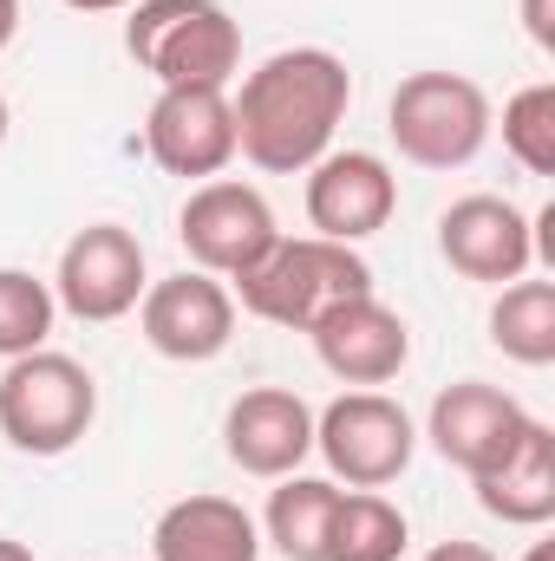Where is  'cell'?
Returning <instances> with one entry per match:
<instances>
[{
    "label": "cell",
    "mask_w": 555,
    "mask_h": 561,
    "mask_svg": "<svg viewBox=\"0 0 555 561\" xmlns=\"http://www.w3.org/2000/svg\"><path fill=\"white\" fill-rule=\"evenodd\" d=\"M503 150L530 170V176H555V85L536 79L503 105Z\"/></svg>",
    "instance_id": "7402d4cb"
},
{
    "label": "cell",
    "mask_w": 555,
    "mask_h": 561,
    "mask_svg": "<svg viewBox=\"0 0 555 561\" xmlns=\"http://www.w3.org/2000/svg\"><path fill=\"white\" fill-rule=\"evenodd\" d=\"M7 125H13V118H7V99H0V144H7Z\"/></svg>",
    "instance_id": "f1b7e54d"
},
{
    "label": "cell",
    "mask_w": 555,
    "mask_h": 561,
    "mask_svg": "<svg viewBox=\"0 0 555 561\" xmlns=\"http://www.w3.org/2000/svg\"><path fill=\"white\" fill-rule=\"evenodd\" d=\"M333 503H340V483L333 477H281L275 496H269V542L281 561H327V529H333Z\"/></svg>",
    "instance_id": "ac0fdd59"
},
{
    "label": "cell",
    "mask_w": 555,
    "mask_h": 561,
    "mask_svg": "<svg viewBox=\"0 0 555 561\" xmlns=\"http://www.w3.org/2000/svg\"><path fill=\"white\" fill-rule=\"evenodd\" d=\"M13 33H20V0H0V53L13 46Z\"/></svg>",
    "instance_id": "d4e9b609"
},
{
    "label": "cell",
    "mask_w": 555,
    "mask_h": 561,
    "mask_svg": "<svg viewBox=\"0 0 555 561\" xmlns=\"http://www.w3.org/2000/svg\"><path fill=\"white\" fill-rule=\"evenodd\" d=\"M490 99L464 72H412L386 105V131L418 170H464L490 144Z\"/></svg>",
    "instance_id": "5b68a950"
},
{
    "label": "cell",
    "mask_w": 555,
    "mask_h": 561,
    "mask_svg": "<svg viewBox=\"0 0 555 561\" xmlns=\"http://www.w3.org/2000/svg\"><path fill=\"white\" fill-rule=\"evenodd\" d=\"M144 150L170 176H223L236 163V112L223 85H163L150 118H144Z\"/></svg>",
    "instance_id": "9c48e42d"
},
{
    "label": "cell",
    "mask_w": 555,
    "mask_h": 561,
    "mask_svg": "<svg viewBox=\"0 0 555 561\" xmlns=\"http://www.w3.org/2000/svg\"><path fill=\"white\" fill-rule=\"evenodd\" d=\"M477 503L510 523V529H543L555 516V431L543 419L523 424V437L510 444V457H497L490 470L471 477Z\"/></svg>",
    "instance_id": "2e32d148"
},
{
    "label": "cell",
    "mask_w": 555,
    "mask_h": 561,
    "mask_svg": "<svg viewBox=\"0 0 555 561\" xmlns=\"http://www.w3.org/2000/svg\"><path fill=\"white\" fill-rule=\"evenodd\" d=\"M99 419V386L66 353H20L0 373V431L26 457H66Z\"/></svg>",
    "instance_id": "277c9868"
},
{
    "label": "cell",
    "mask_w": 555,
    "mask_h": 561,
    "mask_svg": "<svg viewBox=\"0 0 555 561\" xmlns=\"http://www.w3.org/2000/svg\"><path fill=\"white\" fill-rule=\"evenodd\" d=\"M144 242L118 222H92L66 242L59 255V275H53V300L86 320V327H105V320H125L144 300Z\"/></svg>",
    "instance_id": "ba28073f"
},
{
    "label": "cell",
    "mask_w": 555,
    "mask_h": 561,
    "mask_svg": "<svg viewBox=\"0 0 555 561\" xmlns=\"http://www.w3.org/2000/svg\"><path fill=\"white\" fill-rule=\"evenodd\" d=\"M307 340H314V353H320V366L340 379V386H386V379H399L406 373V359H412V333H406V320L380 300V294H360V300H340L327 320H314L307 327Z\"/></svg>",
    "instance_id": "4fadbf2b"
},
{
    "label": "cell",
    "mask_w": 555,
    "mask_h": 561,
    "mask_svg": "<svg viewBox=\"0 0 555 561\" xmlns=\"http://www.w3.org/2000/svg\"><path fill=\"white\" fill-rule=\"evenodd\" d=\"M72 13H118V7H132V0H66Z\"/></svg>",
    "instance_id": "484cf974"
},
{
    "label": "cell",
    "mask_w": 555,
    "mask_h": 561,
    "mask_svg": "<svg viewBox=\"0 0 555 561\" xmlns=\"http://www.w3.org/2000/svg\"><path fill=\"white\" fill-rule=\"evenodd\" d=\"M523 561H550V542H536V549H530Z\"/></svg>",
    "instance_id": "83f0119b"
},
{
    "label": "cell",
    "mask_w": 555,
    "mask_h": 561,
    "mask_svg": "<svg viewBox=\"0 0 555 561\" xmlns=\"http://www.w3.org/2000/svg\"><path fill=\"white\" fill-rule=\"evenodd\" d=\"M490 340L517 366H555V280H510L490 307Z\"/></svg>",
    "instance_id": "ffe728a7"
},
{
    "label": "cell",
    "mask_w": 555,
    "mask_h": 561,
    "mask_svg": "<svg viewBox=\"0 0 555 561\" xmlns=\"http://www.w3.org/2000/svg\"><path fill=\"white\" fill-rule=\"evenodd\" d=\"M138 327L150 353H163L177 366H203V359L229 353V340H236V294L203 268H183V275L144 287Z\"/></svg>",
    "instance_id": "30bf717a"
},
{
    "label": "cell",
    "mask_w": 555,
    "mask_h": 561,
    "mask_svg": "<svg viewBox=\"0 0 555 561\" xmlns=\"http://www.w3.org/2000/svg\"><path fill=\"white\" fill-rule=\"evenodd\" d=\"M157 561H262V529L229 496H183L150 529Z\"/></svg>",
    "instance_id": "e0dca14e"
},
{
    "label": "cell",
    "mask_w": 555,
    "mask_h": 561,
    "mask_svg": "<svg viewBox=\"0 0 555 561\" xmlns=\"http://www.w3.org/2000/svg\"><path fill=\"white\" fill-rule=\"evenodd\" d=\"M0 561H33V549H26V542H13V536H0Z\"/></svg>",
    "instance_id": "4316f807"
},
{
    "label": "cell",
    "mask_w": 555,
    "mask_h": 561,
    "mask_svg": "<svg viewBox=\"0 0 555 561\" xmlns=\"http://www.w3.org/2000/svg\"><path fill=\"white\" fill-rule=\"evenodd\" d=\"M438 255L457 268L464 280L484 287H510L530 275L536 242H530V216L510 196H457L438 216Z\"/></svg>",
    "instance_id": "7c38bea8"
},
{
    "label": "cell",
    "mask_w": 555,
    "mask_h": 561,
    "mask_svg": "<svg viewBox=\"0 0 555 561\" xmlns=\"http://www.w3.org/2000/svg\"><path fill=\"white\" fill-rule=\"evenodd\" d=\"M314 450L327 457V470L347 490H386L406 477L418 450V424L399 399L386 392H340L320 419H314Z\"/></svg>",
    "instance_id": "8992f818"
},
{
    "label": "cell",
    "mask_w": 555,
    "mask_h": 561,
    "mask_svg": "<svg viewBox=\"0 0 555 561\" xmlns=\"http://www.w3.org/2000/svg\"><path fill=\"white\" fill-rule=\"evenodd\" d=\"M353 105V72L327 46H287L262 59L242 92L229 99L236 112V157H249L262 176H307Z\"/></svg>",
    "instance_id": "6da1fadb"
},
{
    "label": "cell",
    "mask_w": 555,
    "mask_h": 561,
    "mask_svg": "<svg viewBox=\"0 0 555 561\" xmlns=\"http://www.w3.org/2000/svg\"><path fill=\"white\" fill-rule=\"evenodd\" d=\"M53 280L26 275V268H0V359H20V353H39L46 333H53Z\"/></svg>",
    "instance_id": "44dd1931"
},
{
    "label": "cell",
    "mask_w": 555,
    "mask_h": 561,
    "mask_svg": "<svg viewBox=\"0 0 555 561\" xmlns=\"http://www.w3.org/2000/svg\"><path fill=\"white\" fill-rule=\"evenodd\" d=\"M223 450H229V463L242 470V477H294L301 463H307V450H314V405L301 399V392H287V386H256V392H242L236 405H229V419H223Z\"/></svg>",
    "instance_id": "5bb4252c"
},
{
    "label": "cell",
    "mask_w": 555,
    "mask_h": 561,
    "mask_svg": "<svg viewBox=\"0 0 555 561\" xmlns=\"http://www.w3.org/2000/svg\"><path fill=\"white\" fill-rule=\"evenodd\" d=\"M412 542L406 510L386 503L380 490H340L333 529H327V561H399Z\"/></svg>",
    "instance_id": "d6986e66"
},
{
    "label": "cell",
    "mask_w": 555,
    "mask_h": 561,
    "mask_svg": "<svg viewBox=\"0 0 555 561\" xmlns=\"http://www.w3.org/2000/svg\"><path fill=\"white\" fill-rule=\"evenodd\" d=\"M523 33H530L543 53H555V0H523Z\"/></svg>",
    "instance_id": "603a6c76"
},
{
    "label": "cell",
    "mask_w": 555,
    "mask_h": 561,
    "mask_svg": "<svg viewBox=\"0 0 555 561\" xmlns=\"http://www.w3.org/2000/svg\"><path fill=\"white\" fill-rule=\"evenodd\" d=\"M523 424H530V412H523L503 386L464 379V386H451V392L431 399L424 437H431V450H438L444 463H457L464 477H477V470H490L497 457H510V444L523 437Z\"/></svg>",
    "instance_id": "9a60e30c"
},
{
    "label": "cell",
    "mask_w": 555,
    "mask_h": 561,
    "mask_svg": "<svg viewBox=\"0 0 555 561\" xmlns=\"http://www.w3.org/2000/svg\"><path fill=\"white\" fill-rule=\"evenodd\" d=\"M424 561H497V556H490L484 542H438Z\"/></svg>",
    "instance_id": "cb8c5ba5"
},
{
    "label": "cell",
    "mask_w": 555,
    "mask_h": 561,
    "mask_svg": "<svg viewBox=\"0 0 555 561\" xmlns=\"http://www.w3.org/2000/svg\"><path fill=\"white\" fill-rule=\"evenodd\" d=\"M236 287H242V307H249L256 320L287 327V333H307V327L327 320L340 300L373 294V268H366V255L347 249V242H327V236H281Z\"/></svg>",
    "instance_id": "7a4b0ae2"
},
{
    "label": "cell",
    "mask_w": 555,
    "mask_h": 561,
    "mask_svg": "<svg viewBox=\"0 0 555 561\" xmlns=\"http://www.w3.org/2000/svg\"><path fill=\"white\" fill-rule=\"evenodd\" d=\"M177 242L183 255L216 280H242L269 249L281 242V222L269 209V196L256 183H236V176H209L190 190L183 216H177Z\"/></svg>",
    "instance_id": "52a82bcc"
},
{
    "label": "cell",
    "mask_w": 555,
    "mask_h": 561,
    "mask_svg": "<svg viewBox=\"0 0 555 561\" xmlns=\"http://www.w3.org/2000/svg\"><path fill=\"white\" fill-rule=\"evenodd\" d=\"M393 209H399V176L373 150H327L307 170V222L327 242L353 249V242L380 236L393 222Z\"/></svg>",
    "instance_id": "8fae6325"
},
{
    "label": "cell",
    "mask_w": 555,
    "mask_h": 561,
    "mask_svg": "<svg viewBox=\"0 0 555 561\" xmlns=\"http://www.w3.org/2000/svg\"><path fill=\"white\" fill-rule=\"evenodd\" d=\"M125 53L157 85H223L242 66V26L216 0H138L125 20Z\"/></svg>",
    "instance_id": "3957f363"
}]
</instances>
